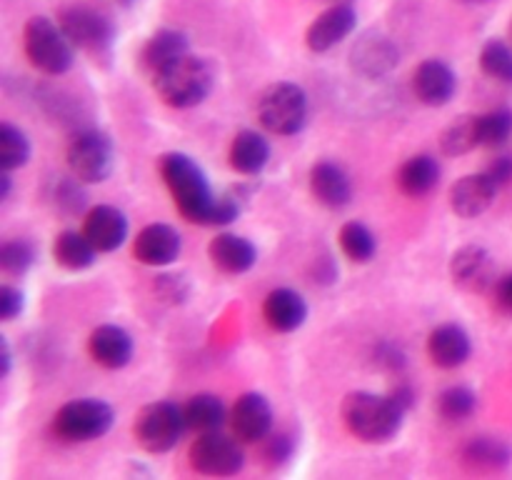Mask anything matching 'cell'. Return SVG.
I'll list each match as a JSON object with an SVG mask.
<instances>
[{
    "instance_id": "6da1fadb",
    "label": "cell",
    "mask_w": 512,
    "mask_h": 480,
    "mask_svg": "<svg viewBox=\"0 0 512 480\" xmlns=\"http://www.w3.org/2000/svg\"><path fill=\"white\" fill-rule=\"evenodd\" d=\"M158 168L180 215L195 225H213L218 195L213 193L200 165L190 155L165 153Z\"/></svg>"
},
{
    "instance_id": "7a4b0ae2",
    "label": "cell",
    "mask_w": 512,
    "mask_h": 480,
    "mask_svg": "<svg viewBox=\"0 0 512 480\" xmlns=\"http://www.w3.org/2000/svg\"><path fill=\"white\" fill-rule=\"evenodd\" d=\"M343 423L363 443H388L398 435L405 410L390 395L355 390L343 400Z\"/></svg>"
},
{
    "instance_id": "3957f363",
    "label": "cell",
    "mask_w": 512,
    "mask_h": 480,
    "mask_svg": "<svg viewBox=\"0 0 512 480\" xmlns=\"http://www.w3.org/2000/svg\"><path fill=\"white\" fill-rule=\"evenodd\" d=\"M215 73L208 60L185 53L153 75L155 93L170 108H193L210 95Z\"/></svg>"
},
{
    "instance_id": "277c9868",
    "label": "cell",
    "mask_w": 512,
    "mask_h": 480,
    "mask_svg": "<svg viewBox=\"0 0 512 480\" xmlns=\"http://www.w3.org/2000/svg\"><path fill=\"white\" fill-rule=\"evenodd\" d=\"M23 48L30 63L48 75H63L73 68V48L60 25L48 18H30L23 30Z\"/></svg>"
},
{
    "instance_id": "5b68a950",
    "label": "cell",
    "mask_w": 512,
    "mask_h": 480,
    "mask_svg": "<svg viewBox=\"0 0 512 480\" xmlns=\"http://www.w3.org/2000/svg\"><path fill=\"white\" fill-rule=\"evenodd\" d=\"M258 120L268 133L295 135L308 120V95L295 83H275L258 100Z\"/></svg>"
},
{
    "instance_id": "8992f818",
    "label": "cell",
    "mask_w": 512,
    "mask_h": 480,
    "mask_svg": "<svg viewBox=\"0 0 512 480\" xmlns=\"http://www.w3.org/2000/svg\"><path fill=\"white\" fill-rule=\"evenodd\" d=\"M185 425H188V420H185V410L180 405L170 403V400H158V403H150L140 410L133 433L145 453L163 455L178 445Z\"/></svg>"
},
{
    "instance_id": "52a82bcc",
    "label": "cell",
    "mask_w": 512,
    "mask_h": 480,
    "mask_svg": "<svg viewBox=\"0 0 512 480\" xmlns=\"http://www.w3.org/2000/svg\"><path fill=\"white\" fill-rule=\"evenodd\" d=\"M115 423V413L105 400L78 398L65 403L55 413V433L70 443H88V440L103 438Z\"/></svg>"
},
{
    "instance_id": "ba28073f",
    "label": "cell",
    "mask_w": 512,
    "mask_h": 480,
    "mask_svg": "<svg viewBox=\"0 0 512 480\" xmlns=\"http://www.w3.org/2000/svg\"><path fill=\"white\" fill-rule=\"evenodd\" d=\"M65 160L80 183H103L113 173L115 150L108 135L100 130H80L70 138Z\"/></svg>"
},
{
    "instance_id": "9c48e42d",
    "label": "cell",
    "mask_w": 512,
    "mask_h": 480,
    "mask_svg": "<svg viewBox=\"0 0 512 480\" xmlns=\"http://www.w3.org/2000/svg\"><path fill=\"white\" fill-rule=\"evenodd\" d=\"M60 28L75 48L103 55L113 45V23L88 5H73L60 13Z\"/></svg>"
},
{
    "instance_id": "30bf717a",
    "label": "cell",
    "mask_w": 512,
    "mask_h": 480,
    "mask_svg": "<svg viewBox=\"0 0 512 480\" xmlns=\"http://www.w3.org/2000/svg\"><path fill=\"white\" fill-rule=\"evenodd\" d=\"M190 465L203 475H235L243 470L245 453L233 438L220 435V430L203 433L190 445Z\"/></svg>"
},
{
    "instance_id": "8fae6325",
    "label": "cell",
    "mask_w": 512,
    "mask_h": 480,
    "mask_svg": "<svg viewBox=\"0 0 512 480\" xmlns=\"http://www.w3.org/2000/svg\"><path fill=\"white\" fill-rule=\"evenodd\" d=\"M228 420L235 438L243 443H260L268 438L270 428H273V408L265 395L245 393L235 400Z\"/></svg>"
},
{
    "instance_id": "7c38bea8",
    "label": "cell",
    "mask_w": 512,
    "mask_h": 480,
    "mask_svg": "<svg viewBox=\"0 0 512 480\" xmlns=\"http://www.w3.org/2000/svg\"><path fill=\"white\" fill-rule=\"evenodd\" d=\"M358 25V15L350 5H330L325 13L310 23L308 33H305V43L313 53H328L330 48L348 38Z\"/></svg>"
},
{
    "instance_id": "4fadbf2b",
    "label": "cell",
    "mask_w": 512,
    "mask_h": 480,
    "mask_svg": "<svg viewBox=\"0 0 512 480\" xmlns=\"http://www.w3.org/2000/svg\"><path fill=\"white\" fill-rule=\"evenodd\" d=\"M83 233L98 253H113L128 238V218L113 205H95L83 220Z\"/></svg>"
},
{
    "instance_id": "5bb4252c",
    "label": "cell",
    "mask_w": 512,
    "mask_h": 480,
    "mask_svg": "<svg viewBox=\"0 0 512 480\" xmlns=\"http://www.w3.org/2000/svg\"><path fill=\"white\" fill-rule=\"evenodd\" d=\"M135 258L143 265H153V268H165V265L175 263L183 250V238L173 225L153 223L148 228L140 230L135 238Z\"/></svg>"
},
{
    "instance_id": "9a60e30c",
    "label": "cell",
    "mask_w": 512,
    "mask_h": 480,
    "mask_svg": "<svg viewBox=\"0 0 512 480\" xmlns=\"http://www.w3.org/2000/svg\"><path fill=\"white\" fill-rule=\"evenodd\" d=\"M500 185L488 173H473L460 178L450 188V208L460 218H478L493 205Z\"/></svg>"
},
{
    "instance_id": "2e32d148",
    "label": "cell",
    "mask_w": 512,
    "mask_h": 480,
    "mask_svg": "<svg viewBox=\"0 0 512 480\" xmlns=\"http://www.w3.org/2000/svg\"><path fill=\"white\" fill-rule=\"evenodd\" d=\"M450 275H453L458 288L480 293V290H485L493 283V258L480 245H463L460 250H455L453 260H450Z\"/></svg>"
},
{
    "instance_id": "e0dca14e",
    "label": "cell",
    "mask_w": 512,
    "mask_h": 480,
    "mask_svg": "<svg viewBox=\"0 0 512 480\" xmlns=\"http://www.w3.org/2000/svg\"><path fill=\"white\" fill-rule=\"evenodd\" d=\"M413 88L420 103L430 105V108H440V105H448L453 100L458 80H455L453 68L448 63L433 58L418 65L413 75Z\"/></svg>"
},
{
    "instance_id": "ac0fdd59",
    "label": "cell",
    "mask_w": 512,
    "mask_h": 480,
    "mask_svg": "<svg viewBox=\"0 0 512 480\" xmlns=\"http://www.w3.org/2000/svg\"><path fill=\"white\" fill-rule=\"evenodd\" d=\"M90 358L108 370H120L133 360V338L120 325H100L88 340Z\"/></svg>"
},
{
    "instance_id": "d6986e66",
    "label": "cell",
    "mask_w": 512,
    "mask_h": 480,
    "mask_svg": "<svg viewBox=\"0 0 512 480\" xmlns=\"http://www.w3.org/2000/svg\"><path fill=\"white\" fill-rule=\"evenodd\" d=\"M310 190L315 200L330 210H340L353 198V185H350L348 173L340 165L330 160H320L310 170Z\"/></svg>"
},
{
    "instance_id": "ffe728a7",
    "label": "cell",
    "mask_w": 512,
    "mask_h": 480,
    "mask_svg": "<svg viewBox=\"0 0 512 480\" xmlns=\"http://www.w3.org/2000/svg\"><path fill=\"white\" fill-rule=\"evenodd\" d=\"M263 318L278 333H293L308 320V303L295 290L275 288L265 298Z\"/></svg>"
},
{
    "instance_id": "44dd1931",
    "label": "cell",
    "mask_w": 512,
    "mask_h": 480,
    "mask_svg": "<svg viewBox=\"0 0 512 480\" xmlns=\"http://www.w3.org/2000/svg\"><path fill=\"white\" fill-rule=\"evenodd\" d=\"M473 353V343L465 328L458 323H445L435 328L428 338V355L440 368H460Z\"/></svg>"
},
{
    "instance_id": "7402d4cb",
    "label": "cell",
    "mask_w": 512,
    "mask_h": 480,
    "mask_svg": "<svg viewBox=\"0 0 512 480\" xmlns=\"http://www.w3.org/2000/svg\"><path fill=\"white\" fill-rule=\"evenodd\" d=\"M210 260L218 270L228 275H243L258 260V248L248 238H240L233 233H220L218 238L210 240L208 248Z\"/></svg>"
},
{
    "instance_id": "603a6c76",
    "label": "cell",
    "mask_w": 512,
    "mask_h": 480,
    "mask_svg": "<svg viewBox=\"0 0 512 480\" xmlns=\"http://www.w3.org/2000/svg\"><path fill=\"white\" fill-rule=\"evenodd\" d=\"M353 68L358 73L368 75V78H378V75H385L388 70H393L395 60H398V50L393 48L388 38L378 33H370L360 40L353 48Z\"/></svg>"
},
{
    "instance_id": "cb8c5ba5",
    "label": "cell",
    "mask_w": 512,
    "mask_h": 480,
    "mask_svg": "<svg viewBox=\"0 0 512 480\" xmlns=\"http://www.w3.org/2000/svg\"><path fill=\"white\" fill-rule=\"evenodd\" d=\"M270 145L258 130H240L230 145V165L240 175H258L268 165Z\"/></svg>"
},
{
    "instance_id": "d4e9b609",
    "label": "cell",
    "mask_w": 512,
    "mask_h": 480,
    "mask_svg": "<svg viewBox=\"0 0 512 480\" xmlns=\"http://www.w3.org/2000/svg\"><path fill=\"white\" fill-rule=\"evenodd\" d=\"M440 180V163L430 155H415L400 168L398 188L410 198H423L438 185Z\"/></svg>"
},
{
    "instance_id": "484cf974",
    "label": "cell",
    "mask_w": 512,
    "mask_h": 480,
    "mask_svg": "<svg viewBox=\"0 0 512 480\" xmlns=\"http://www.w3.org/2000/svg\"><path fill=\"white\" fill-rule=\"evenodd\" d=\"M185 53H188V38L180 30H158L143 48L140 60H143L145 70L155 75L160 68H165V65L173 63L175 58Z\"/></svg>"
},
{
    "instance_id": "4316f807",
    "label": "cell",
    "mask_w": 512,
    "mask_h": 480,
    "mask_svg": "<svg viewBox=\"0 0 512 480\" xmlns=\"http://www.w3.org/2000/svg\"><path fill=\"white\" fill-rule=\"evenodd\" d=\"M95 245L85 238V233L65 230L55 238L53 258L65 270H85L95 263Z\"/></svg>"
},
{
    "instance_id": "83f0119b",
    "label": "cell",
    "mask_w": 512,
    "mask_h": 480,
    "mask_svg": "<svg viewBox=\"0 0 512 480\" xmlns=\"http://www.w3.org/2000/svg\"><path fill=\"white\" fill-rule=\"evenodd\" d=\"M480 143V115H465V118H458L453 125L443 130L440 135V150L448 158H458V155L470 153Z\"/></svg>"
},
{
    "instance_id": "f1b7e54d",
    "label": "cell",
    "mask_w": 512,
    "mask_h": 480,
    "mask_svg": "<svg viewBox=\"0 0 512 480\" xmlns=\"http://www.w3.org/2000/svg\"><path fill=\"white\" fill-rule=\"evenodd\" d=\"M185 420L188 428L200 430V433H210V430H220L225 423V405L218 395L200 393L188 400L185 405Z\"/></svg>"
},
{
    "instance_id": "f546056e",
    "label": "cell",
    "mask_w": 512,
    "mask_h": 480,
    "mask_svg": "<svg viewBox=\"0 0 512 480\" xmlns=\"http://www.w3.org/2000/svg\"><path fill=\"white\" fill-rule=\"evenodd\" d=\"M510 458L512 450L495 438H475L463 448L465 465L478 470H500L510 463Z\"/></svg>"
},
{
    "instance_id": "4dcf8cb0",
    "label": "cell",
    "mask_w": 512,
    "mask_h": 480,
    "mask_svg": "<svg viewBox=\"0 0 512 480\" xmlns=\"http://www.w3.org/2000/svg\"><path fill=\"white\" fill-rule=\"evenodd\" d=\"M338 240L343 253L348 255L350 260H355V263H368V260L375 255V250H378L375 235L370 233L368 225L358 223V220L345 223L343 228H340Z\"/></svg>"
},
{
    "instance_id": "1f68e13d",
    "label": "cell",
    "mask_w": 512,
    "mask_h": 480,
    "mask_svg": "<svg viewBox=\"0 0 512 480\" xmlns=\"http://www.w3.org/2000/svg\"><path fill=\"white\" fill-rule=\"evenodd\" d=\"M30 160V140L25 138V133L15 125L3 123L0 125V168L5 173L10 170L23 168Z\"/></svg>"
},
{
    "instance_id": "d6a6232c",
    "label": "cell",
    "mask_w": 512,
    "mask_h": 480,
    "mask_svg": "<svg viewBox=\"0 0 512 480\" xmlns=\"http://www.w3.org/2000/svg\"><path fill=\"white\" fill-rule=\"evenodd\" d=\"M475 405H478V398H475L473 390L465 388V385H453V388L440 393L438 413L450 423H455V420L470 418L475 413Z\"/></svg>"
},
{
    "instance_id": "836d02e7",
    "label": "cell",
    "mask_w": 512,
    "mask_h": 480,
    "mask_svg": "<svg viewBox=\"0 0 512 480\" xmlns=\"http://www.w3.org/2000/svg\"><path fill=\"white\" fill-rule=\"evenodd\" d=\"M480 68L485 75L500 80V83H512V48L503 40H488L480 53Z\"/></svg>"
},
{
    "instance_id": "e575fe53",
    "label": "cell",
    "mask_w": 512,
    "mask_h": 480,
    "mask_svg": "<svg viewBox=\"0 0 512 480\" xmlns=\"http://www.w3.org/2000/svg\"><path fill=\"white\" fill-rule=\"evenodd\" d=\"M35 263V250L28 240H5L3 248H0V268H3L5 275H13V278H20V275L28 273Z\"/></svg>"
},
{
    "instance_id": "d590c367",
    "label": "cell",
    "mask_w": 512,
    "mask_h": 480,
    "mask_svg": "<svg viewBox=\"0 0 512 480\" xmlns=\"http://www.w3.org/2000/svg\"><path fill=\"white\" fill-rule=\"evenodd\" d=\"M512 133V110L498 108L490 113L480 115V143L495 148L503 145Z\"/></svg>"
},
{
    "instance_id": "8d00e7d4",
    "label": "cell",
    "mask_w": 512,
    "mask_h": 480,
    "mask_svg": "<svg viewBox=\"0 0 512 480\" xmlns=\"http://www.w3.org/2000/svg\"><path fill=\"white\" fill-rule=\"evenodd\" d=\"M23 313V293L13 285H3L0 288V318L13 320Z\"/></svg>"
},
{
    "instance_id": "74e56055",
    "label": "cell",
    "mask_w": 512,
    "mask_h": 480,
    "mask_svg": "<svg viewBox=\"0 0 512 480\" xmlns=\"http://www.w3.org/2000/svg\"><path fill=\"white\" fill-rule=\"evenodd\" d=\"M290 453H293V443H290L288 435H275V438H270L268 443H265V458H268L270 463H283V460L290 458Z\"/></svg>"
},
{
    "instance_id": "f35d334b",
    "label": "cell",
    "mask_w": 512,
    "mask_h": 480,
    "mask_svg": "<svg viewBox=\"0 0 512 480\" xmlns=\"http://www.w3.org/2000/svg\"><path fill=\"white\" fill-rule=\"evenodd\" d=\"M485 173H488L498 185H505L512 178V158H498Z\"/></svg>"
},
{
    "instance_id": "ab89813d",
    "label": "cell",
    "mask_w": 512,
    "mask_h": 480,
    "mask_svg": "<svg viewBox=\"0 0 512 480\" xmlns=\"http://www.w3.org/2000/svg\"><path fill=\"white\" fill-rule=\"evenodd\" d=\"M498 300L505 305V308L512 310V273L505 275L498 283Z\"/></svg>"
},
{
    "instance_id": "60d3db41",
    "label": "cell",
    "mask_w": 512,
    "mask_h": 480,
    "mask_svg": "<svg viewBox=\"0 0 512 480\" xmlns=\"http://www.w3.org/2000/svg\"><path fill=\"white\" fill-rule=\"evenodd\" d=\"M10 363H13V355H10V345H8V340L3 338V370H0V373H3V378H8V373H10Z\"/></svg>"
},
{
    "instance_id": "b9f144b4",
    "label": "cell",
    "mask_w": 512,
    "mask_h": 480,
    "mask_svg": "<svg viewBox=\"0 0 512 480\" xmlns=\"http://www.w3.org/2000/svg\"><path fill=\"white\" fill-rule=\"evenodd\" d=\"M323 3H330V5H350V0H323Z\"/></svg>"
},
{
    "instance_id": "7bdbcfd3",
    "label": "cell",
    "mask_w": 512,
    "mask_h": 480,
    "mask_svg": "<svg viewBox=\"0 0 512 480\" xmlns=\"http://www.w3.org/2000/svg\"><path fill=\"white\" fill-rule=\"evenodd\" d=\"M123 3H133V0H123Z\"/></svg>"
}]
</instances>
